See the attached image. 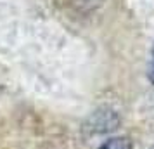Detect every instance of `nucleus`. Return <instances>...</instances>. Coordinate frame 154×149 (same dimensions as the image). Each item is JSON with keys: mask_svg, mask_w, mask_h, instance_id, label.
<instances>
[{"mask_svg": "<svg viewBox=\"0 0 154 149\" xmlns=\"http://www.w3.org/2000/svg\"><path fill=\"white\" fill-rule=\"evenodd\" d=\"M118 125H119L118 114L111 109H99L88 120V127L94 132H111L114 128H118Z\"/></svg>", "mask_w": 154, "mask_h": 149, "instance_id": "nucleus-1", "label": "nucleus"}, {"mask_svg": "<svg viewBox=\"0 0 154 149\" xmlns=\"http://www.w3.org/2000/svg\"><path fill=\"white\" fill-rule=\"evenodd\" d=\"M99 149H132V141L128 137H112L106 141Z\"/></svg>", "mask_w": 154, "mask_h": 149, "instance_id": "nucleus-2", "label": "nucleus"}, {"mask_svg": "<svg viewBox=\"0 0 154 149\" xmlns=\"http://www.w3.org/2000/svg\"><path fill=\"white\" fill-rule=\"evenodd\" d=\"M147 76H149V82L154 85V45L151 49V59H149V66H147Z\"/></svg>", "mask_w": 154, "mask_h": 149, "instance_id": "nucleus-3", "label": "nucleus"}, {"mask_svg": "<svg viewBox=\"0 0 154 149\" xmlns=\"http://www.w3.org/2000/svg\"><path fill=\"white\" fill-rule=\"evenodd\" d=\"M151 149H154V146H152V147H151Z\"/></svg>", "mask_w": 154, "mask_h": 149, "instance_id": "nucleus-4", "label": "nucleus"}]
</instances>
